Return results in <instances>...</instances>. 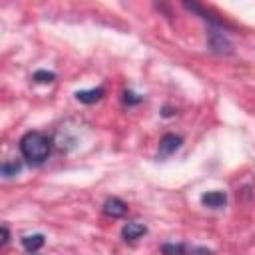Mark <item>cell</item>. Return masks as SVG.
<instances>
[{
	"mask_svg": "<svg viewBox=\"0 0 255 255\" xmlns=\"http://www.w3.org/2000/svg\"><path fill=\"white\" fill-rule=\"evenodd\" d=\"M20 153L30 165H40L52 153V139L44 131H26L20 137Z\"/></svg>",
	"mask_w": 255,
	"mask_h": 255,
	"instance_id": "6da1fadb",
	"label": "cell"
},
{
	"mask_svg": "<svg viewBox=\"0 0 255 255\" xmlns=\"http://www.w3.org/2000/svg\"><path fill=\"white\" fill-rule=\"evenodd\" d=\"M207 46H209V50L213 54H219V56H231L233 54L231 40L223 34V30H219L215 26L207 28Z\"/></svg>",
	"mask_w": 255,
	"mask_h": 255,
	"instance_id": "7a4b0ae2",
	"label": "cell"
},
{
	"mask_svg": "<svg viewBox=\"0 0 255 255\" xmlns=\"http://www.w3.org/2000/svg\"><path fill=\"white\" fill-rule=\"evenodd\" d=\"M181 143H183L181 135L165 133V135L159 139V145H157V157H159V159H165V157L173 155V153L181 147Z\"/></svg>",
	"mask_w": 255,
	"mask_h": 255,
	"instance_id": "3957f363",
	"label": "cell"
},
{
	"mask_svg": "<svg viewBox=\"0 0 255 255\" xmlns=\"http://www.w3.org/2000/svg\"><path fill=\"white\" fill-rule=\"evenodd\" d=\"M102 211H104V215H108L112 219H118V217H124L128 213V203L122 201L120 197H108Z\"/></svg>",
	"mask_w": 255,
	"mask_h": 255,
	"instance_id": "277c9868",
	"label": "cell"
},
{
	"mask_svg": "<svg viewBox=\"0 0 255 255\" xmlns=\"http://www.w3.org/2000/svg\"><path fill=\"white\" fill-rule=\"evenodd\" d=\"M201 203H203L205 207H209V209H221V207H225V203H227V193L221 191V189L207 191V193L201 195Z\"/></svg>",
	"mask_w": 255,
	"mask_h": 255,
	"instance_id": "5b68a950",
	"label": "cell"
},
{
	"mask_svg": "<svg viewBox=\"0 0 255 255\" xmlns=\"http://www.w3.org/2000/svg\"><path fill=\"white\" fill-rule=\"evenodd\" d=\"M147 233V227L145 225H141V223H137V221H129V223H126L124 227H122V237L126 239V241H135V239H139L141 235H145Z\"/></svg>",
	"mask_w": 255,
	"mask_h": 255,
	"instance_id": "8992f818",
	"label": "cell"
},
{
	"mask_svg": "<svg viewBox=\"0 0 255 255\" xmlns=\"http://www.w3.org/2000/svg\"><path fill=\"white\" fill-rule=\"evenodd\" d=\"M104 96H106L104 88H92V90H78L76 92V100L82 102V104H88V106L100 102Z\"/></svg>",
	"mask_w": 255,
	"mask_h": 255,
	"instance_id": "52a82bcc",
	"label": "cell"
},
{
	"mask_svg": "<svg viewBox=\"0 0 255 255\" xmlns=\"http://www.w3.org/2000/svg\"><path fill=\"white\" fill-rule=\"evenodd\" d=\"M44 243H46V237H44L42 233H34V235L22 237V247H24L26 251H30V253H36L38 249H42Z\"/></svg>",
	"mask_w": 255,
	"mask_h": 255,
	"instance_id": "ba28073f",
	"label": "cell"
},
{
	"mask_svg": "<svg viewBox=\"0 0 255 255\" xmlns=\"http://www.w3.org/2000/svg\"><path fill=\"white\" fill-rule=\"evenodd\" d=\"M20 169H22V163L20 161H4L2 163V167H0V171H2V175L4 177H14L16 173H20Z\"/></svg>",
	"mask_w": 255,
	"mask_h": 255,
	"instance_id": "9c48e42d",
	"label": "cell"
},
{
	"mask_svg": "<svg viewBox=\"0 0 255 255\" xmlns=\"http://www.w3.org/2000/svg\"><path fill=\"white\" fill-rule=\"evenodd\" d=\"M32 80L38 82V84H50V82L56 80V74L54 72H48V70H38V72H34Z\"/></svg>",
	"mask_w": 255,
	"mask_h": 255,
	"instance_id": "30bf717a",
	"label": "cell"
},
{
	"mask_svg": "<svg viewBox=\"0 0 255 255\" xmlns=\"http://www.w3.org/2000/svg\"><path fill=\"white\" fill-rule=\"evenodd\" d=\"M143 98L141 96H137V94H133L131 90H126L124 92V102L128 104V106H135V104H139Z\"/></svg>",
	"mask_w": 255,
	"mask_h": 255,
	"instance_id": "8fae6325",
	"label": "cell"
},
{
	"mask_svg": "<svg viewBox=\"0 0 255 255\" xmlns=\"http://www.w3.org/2000/svg\"><path fill=\"white\" fill-rule=\"evenodd\" d=\"M8 239H10V233H8V227H6V225H2V241H0V245L4 247V245L8 243Z\"/></svg>",
	"mask_w": 255,
	"mask_h": 255,
	"instance_id": "7c38bea8",
	"label": "cell"
},
{
	"mask_svg": "<svg viewBox=\"0 0 255 255\" xmlns=\"http://www.w3.org/2000/svg\"><path fill=\"white\" fill-rule=\"evenodd\" d=\"M161 116H163V118H169V116H173L171 108H169V106H165V108H163V112H161Z\"/></svg>",
	"mask_w": 255,
	"mask_h": 255,
	"instance_id": "4fadbf2b",
	"label": "cell"
}]
</instances>
